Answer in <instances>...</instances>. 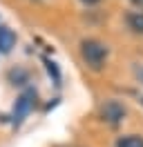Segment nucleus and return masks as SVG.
<instances>
[{"label":"nucleus","instance_id":"nucleus-3","mask_svg":"<svg viewBox=\"0 0 143 147\" xmlns=\"http://www.w3.org/2000/svg\"><path fill=\"white\" fill-rule=\"evenodd\" d=\"M101 118L110 125H118L125 118V107L118 100H105L101 105Z\"/></svg>","mask_w":143,"mask_h":147},{"label":"nucleus","instance_id":"nucleus-8","mask_svg":"<svg viewBox=\"0 0 143 147\" xmlns=\"http://www.w3.org/2000/svg\"><path fill=\"white\" fill-rule=\"evenodd\" d=\"M134 76H136V80L143 85V65H136V67H134Z\"/></svg>","mask_w":143,"mask_h":147},{"label":"nucleus","instance_id":"nucleus-2","mask_svg":"<svg viewBox=\"0 0 143 147\" xmlns=\"http://www.w3.org/2000/svg\"><path fill=\"white\" fill-rule=\"evenodd\" d=\"M34 105H36V89L27 87L25 92L18 96L16 105H14V111H11V123L18 127V125H20L27 116H29V111L34 109Z\"/></svg>","mask_w":143,"mask_h":147},{"label":"nucleus","instance_id":"nucleus-11","mask_svg":"<svg viewBox=\"0 0 143 147\" xmlns=\"http://www.w3.org/2000/svg\"><path fill=\"white\" fill-rule=\"evenodd\" d=\"M139 102H141V105H143V96H139Z\"/></svg>","mask_w":143,"mask_h":147},{"label":"nucleus","instance_id":"nucleus-7","mask_svg":"<svg viewBox=\"0 0 143 147\" xmlns=\"http://www.w3.org/2000/svg\"><path fill=\"white\" fill-rule=\"evenodd\" d=\"M45 63H47V71L52 74V76H54V80L58 83V80H61V74H58V69H56V65H54L52 60H45Z\"/></svg>","mask_w":143,"mask_h":147},{"label":"nucleus","instance_id":"nucleus-1","mask_svg":"<svg viewBox=\"0 0 143 147\" xmlns=\"http://www.w3.org/2000/svg\"><path fill=\"white\" fill-rule=\"evenodd\" d=\"M80 56L83 60L92 67V69H101L107 60V47L101 42V40H94V38H87L80 42Z\"/></svg>","mask_w":143,"mask_h":147},{"label":"nucleus","instance_id":"nucleus-6","mask_svg":"<svg viewBox=\"0 0 143 147\" xmlns=\"http://www.w3.org/2000/svg\"><path fill=\"white\" fill-rule=\"evenodd\" d=\"M116 147H143V138L136 136V134H130V136H121L116 140Z\"/></svg>","mask_w":143,"mask_h":147},{"label":"nucleus","instance_id":"nucleus-4","mask_svg":"<svg viewBox=\"0 0 143 147\" xmlns=\"http://www.w3.org/2000/svg\"><path fill=\"white\" fill-rule=\"evenodd\" d=\"M14 45H16V34L7 25H0V54H9Z\"/></svg>","mask_w":143,"mask_h":147},{"label":"nucleus","instance_id":"nucleus-10","mask_svg":"<svg viewBox=\"0 0 143 147\" xmlns=\"http://www.w3.org/2000/svg\"><path fill=\"white\" fill-rule=\"evenodd\" d=\"M80 2H85V5H96V2H101V0H80Z\"/></svg>","mask_w":143,"mask_h":147},{"label":"nucleus","instance_id":"nucleus-5","mask_svg":"<svg viewBox=\"0 0 143 147\" xmlns=\"http://www.w3.org/2000/svg\"><path fill=\"white\" fill-rule=\"evenodd\" d=\"M127 25H130L132 31L143 34V11H132V13H127Z\"/></svg>","mask_w":143,"mask_h":147},{"label":"nucleus","instance_id":"nucleus-9","mask_svg":"<svg viewBox=\"0 0 143 147\" xmlns=\"http://www.w3.org/2000/svg\"><path fill=\"white\" fill-rule=\"evenodd\" d=\"M130 2H132V5H136V7H141V9H143V0H130Z\"/></svg>","mask_w":143,"mask_h":147},{"label":"nucleus","instance_id":"nucleus-12","mask_svg":"<svg viewBox=\"0 0 143 147\" xmlns=\"http://www.w3.org/2000/svg\"><path fill=\"white\" fill-rule=\"evenodd\" d=\"M36 2H43V0H36Z\"/></svg>","mask_w":143,"mask_h":147}]
</instances>
